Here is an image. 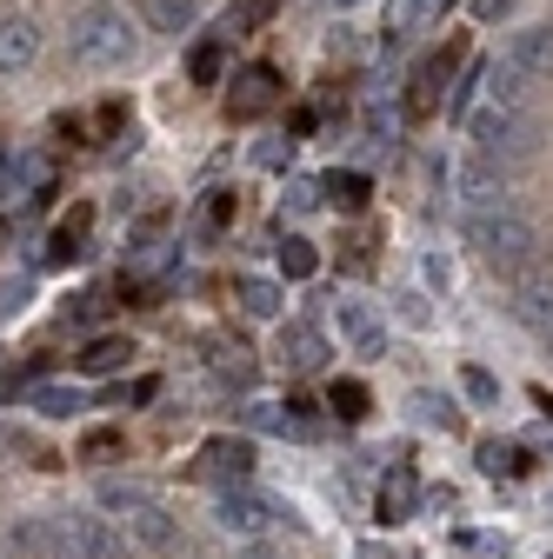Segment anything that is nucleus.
<instances>
[{
    "mask_svg": "<svg viewBox=\"0 0 553 559\" xmlns=\"http://www.w3.org/2000/svg\"><path fill=\"white\" fill-rule=\"evenodd\" d=\"M546 559H553V552H546Z\"/></svg>",
    "mask_w": 553,
    "mask_h": 559,
    "instance_id": "obj_46",
    "label": "nucleus"
},
{
    "mask_svg": "<svg viewBox=\"0 0 553 559\" xmlns=\"http://www.w3.org/2000/svg\"><path fill=\"white\" fill-rule=\"evenodd\" d=\"M320 193H327V206H340V214H361L374 187H367V174H340V167H333V174L320 180Z\"/></svg>",
    "mask_w": 553,
    "mask_h": 559,
    "instance_id": "obj_22",
    "label": "nucleus"
},
{
    "mask_svg": "<svg viewBox=\"0 0 553 559\" xmlns=\"http://www.w3.org/2000/svg\"><path fill=\"white\" fill-rule=\"evenodd\" d=\"M294 154V140H267V147H260V167H281Z\"/></svg>",
    "mask_w": 553,
    "mask_h": 559,
    "instance_id": "obj_38",
    "label": "nucleus"
},
{
    "mask_svg": "<svg viewBox=\"0 0 553 559\" xmlns=\"http://www.w3.org/2000/svg\"><path fill=\"white\" fill-rule=\"evenodd\" d=\"M133 8H141L148 27H161V34H187L200 21V0H133Z\"/></svg>",
    "mask_w": 553,
    "mask_h": 559,
    "instance_id": "obj_20",
    "label": "nucleus"
},
{
    "mask_svg": "<svg viewBox=\"0 0 553 559\" xmlns=\"http://www.w3.org/2000/svg\"><path fill=\"white\" fill-rule=\"evenodd\" d=\"M127 539L141 546V552H174L180 526H174V513H161L154 500H141V507H127Z\"/></svg>",
    "mask_w": 553,
    "mask_h": 559,
    "instance_id": "obj_8",
    "label": "nucleus"
},
{
    "mask_svg": "<svg viewBox=\"0 0 553 559\" xmlns=\"http://www.w3.org/2000/svg\"><path fill=\"white\" fill-rule=\"evenodd\" d=\"M333 8H354V0H333Z\"/></svg>",
    "mask_w": 553,
    "mask_h": 559,
    "instance_id": "obj_45",
    "label": "nucleus"
},
{
    "mask_svg": "<svg viewBox=\"0 0 553 559\" xmlns=\"http://www.w3.org/2000/svg\"><path fill=\"white\" fill-rule=\"evenodd\" d=\"M8 546H14V559H60V526L54 520H21L8 533Z\"/></svg>",
    "mask_w": 553,
    "mask_h": 559,
    "instance_id": "obj_17",
    "label": "nucleus"
},
{
    "mask_svg": "<svg viewBox=\"0 0 553 559\" xmlns=\"http://www.w3.org/2000/svg\"><path fill=\"white\" fill-rule=\"evenodd\" d=\"M101 500L127 513V507H141V500H154V493H148V486H133V479H107V486H101Z\"/></svg>",
    "mask_w": 553,
    "mask_h": 559,
    "instance_id": "obj_31",
    "label": "nucleus"
},
{
    "mask_svg": "<svg viewBox=\"0 0 553 559\" xmlns=\"http://www.w3.org/2000/svg\"><path fill=\"white\" fill-rule=\"evenodd\" d=\"M120 447H127V440H120L114 427H101V433L81 440V460H120Z\"/></svg>",
    "mask_w": 553,
    "mask_h": 559,
    "instance_id": "obj_33",
    "label": "nucleus"
},
{
    "mask_svg": "<svg viewBox=\"0 0 553 559\" xmlns=\"http://www.w3.org/2000/svg\"><path fill=\"white\" fill-rule=\"evenodd\" d=\"M413 507H421V473H413V466H393V473L380 479L374 520H380V526H400V520H413Z\"/></svg>",
    "mask_w": 553,
    "mask_h": 559,
    "instance_id": "obj_9",
    "label": "nucleus"
},
{
    "mask_svg": "<svg viewBox=\"0 0 553 559\" xmlns=\"http://www.w3.org/2000/svg\"><path fill=\"white\" fill-rule=\"evenodd\" d=\"M333 413L340 419H361L367 413V386L361 380H333Z\"/></svg>",
    "mask_w": 553,
    "mask_h": 559,
    "instance_id": "obj_30",
    "label": "nucleus"
},
{
    "mask_svg": "<svg viewBox=\"0 0 553 559\" xmlns=\"http://www.w3.org/2000/svg\"><path fill=\"white\" fill-rule=\"evenodd\" d=\"M193 473L214 479V486H240V479L254 473V447H247V440H207L200 460H193Z\"/></svg>",
    "mask_w": 553,
    "mask_h": 559,
    "instance_id": "obj_7",
    "label": "nucleus"
},
{
    "mask_svg": "<svg viewBox=\"0 0 553 559\" xmlns=\"http://www.w3.org/2000/svg\"><path fill=\"white\" fill-rule=\"evenodd\" d=\"M333 320H340V333H348L354 354H380L387 346V326H380V313L367 300H333Z\"/></svg>",
    "mask_w": 553,
    "mask_h": 559,
    "instance_id": "obj_10",
    "label": "nucleus"
},
{
    "mask_svg": "<svg viewBox=\"0 0 553 559\" xmlns=\"http://www.w3.org/2000/svg\"><path fill=\"white\" fill-rule=\"evenodd\" d=\"M221 380H234V386H247V380H254V360L240 354V346H234V354H221Z\"/></svg>",
    "mask_w": 553,
    "mask_h": 559,
    "instance_id": "obj_34",
    "label": "nucleus"
},
{
    "mask_svg": "<svg viewBox=\"0 0 553 559\" xmlns=\"http://www.w3.org/2000/svg\"><path fill=\"white\" fill-rule=\"evenodd\" d=\"M240 419L254 433H307V413H281V406H267V400H247Z\"/></svg>",
    "mask_w": 553,
    "mask_h": 559,
    "instance_id": "obj_23",
    "label": "nucleus"
},
{
    "mask_svg": "<svg viewBox=\"0 0 553 559\" xmlns=\"http://www.w3.org/2000/svg\"><path fill=\"white\" fill-rule=\"evenodd\" d=\"M314 266H320V253H314L301 234H287V240H281V273H287V280H307Z\"/></svg>",
    "mask_w": 553,
    "mask_h": 559,
    "instance_id": "obj_27",
    "label": "nucleus"
},
{
    "mask_svg": "<svg viewBox=\"0 0 553 559\" xmlns=\"http://www.w3.org/2000/svg\"><path fill=\"white\" fill-rule=\"evenodd\" d=\"M527 87H533V74L507 53V60H487V94H494V107H527Z\"/></svg>",
    "mask_w": 553,
    "mask_h": 559,
    "instance_id": "obj_16",
    "label": "nucleus"
},
{
    "mask_svg": "<svg viewBox=\"0 0 553 559\" xmlns=\"http://www.w3.org/2000/svg\"><path fill=\"white\" fill-rule=\"evenodd\" d=\"M60 559H127V539L101 513H60Z\"/></svg>",
    "mask_w": 553,
    "mask_h": 559,
    "instance_id": "obj_5",
    "label": "nucleus"
},
{
    "mask_svg": "<svg viewBox=\"0 0 553 559\" xmlns=\"http://www.w3.org/2000/svg\"><path fill=\"white\" fill-rule=\"evenodd\" d=\"M234 206H240L234 193H214V206H207V234H221V227L234 221Z\"/></svg>",
    "mask_w": 553,
    "mask_h": 559,
    "instance_id": "obj_35",
    "label": "nucleus"
},
{
    "mask_svg": "<svg viewBox=\"0 0 553 559\" xmlns=\"http://www.w3.org/2000/svg\"><path fill=\"white\" fill-rule=\"evenodd\" d=\"M273 354H281V367H294V373H314V367L327 360V340H320L307 320H287L281 340H273Z\"/></svg>",
    "mask_w": 553,
    "mask_h": 559,
    "instance_id": "obj_11",
    "label": "nucleus"
},
{
    "mask_svg": "<svg viewBox=\"0 0 553 559\" xmlns=\"http://www.w3.org/2000/svg\"><path fill=\"white\" fill-rule=\"evenodd\" d=\"M234 300H240L254 320H273V313H281V287H273V280H260V273H247V280H240Z\"/></svg>",
    "mask_w": 553,
    "mask_h": 559,
    "instance_id": "obj_24",
    "label": "nucleus"
},
{
    "mask_svg": "<svg viewBox=\"0 0 553 559\" xmlns=\"http://www.w3.org/2000/svg\"><path fill=\"white\" fill-rule=\"evenodd\" d=\"M8 240H14V227H8V221H0V253H8Z\"/></svg>",
    "mask_w": 553,
    "mask_h": 559,
    "instance_id": "obj_43",
    "label": "nucleus"
},
{
    "mask_svg": "<svg viewBox=\"0 0 553 559\" xmlns=\"http://www.w3.org/2000/svg\"><path fill=\"white\" fill-rule=\"evenodd\" d=\"M14 307H27V280H14V287L0 294V313H14Z\"/></svg>",
    "mask_w": 553,
    "mask_h": 559,
    "instance_id": "obj_39",
    "label": "nucleus"
},
{
    "mask_svg": "<svg viewBox=\"0 0 553 559\" xmlns=\"http://www.w3.org/2000/svg\"><path fill=\"white\" fill-rule=\"evenodd\" d=\"M454 193H460V214H473V206L501 200V174H494V160H487V154H480V160H460V167H454Z\"/></svg>",
    "mask_w": 553,
    "mask_h": 559,
    "instance_id": "obj_14",
    "label": "nucleus"
},
{
    "mask_svg": "<svg viewBox=\"0 0 553 559\" xmlns=\"http://www.w3.org/2000/svg\"><path fill=\"white\" fill-rule=\"evenodd\" d=\"M133 21L114 8V0H94V8L74 14V34H67V53H74L81 74H120V67L133 60Z\"/></svg>",
    "mask_w": 553,
    "mask_h": 559,
    "instance_id": "obj_1",
    "label": "nucleus"
},
{
    "mask_svg": "<svg viewBox=\"0 0 553 559\" xmlns=\"http://www.w3.org/2000/svg\"><path fill=\"white\" fill-rule=\"evenodd\" d=\"M473 8H480V14H487V21H494V14H501V0H473Z\"/></svg>",
    "mask_w": 553,
    "mask_h": 559,
    "instance_id": "obj_42",
    "label": "nucleus"
},
{
    "mask_svg": "<svg viewBox=\"0 0 553 559\" xmlns=\"http://www.w3.org/2000/svg\"><path fill=\"white\" fill-rule=\"evenodd\" d=\"M40 53V27L27 14H8L0 21V74H21V67H34Z\"/></svg>",
    "mask_w": 553,
    "mask_h": 559,
    "instance_id": "obj_13",
    "label": "nucleus"
},
{
    "mask_svg": "<svg viewBox=\"0 0 553 559\" xmlns=\"http://www.w3.org/2000/svg\"><path fill=\"white\" fill-rule=\"evenodd\" d=\"M413 406H421V419H427V427H454V406H440L434 393H421Z\"/></svg>",
    "mask_w": 553,
    "mask_h": 559,
    "instance_id": "obj_36",
    "label": "nucleus"
},
{
    "mask_svg": "<svg viewBox=\"0 0 553 559\" xmlns=\"http://www.w3.org/2000/svg\"><path fill=\"white\" fill-rule=\"evenodd\" d=\"M273 8H281V0H247V8H240V21H267Z\"/></svg>",
    "mask_w": 553,
    "mask_h": 559,
    "instance_id": "obj_40",
    "label": "nucleus"
},
{
    "mask_svg": "<svg viewBox=\"0 0 553 559\" xmlns=\"http://www.w3.org/2000/svg\"><path fill=\"white\" fill-rule=\"evenodd\" d=\"M514 320L546 333V320H553V287H546V280H520V287H514Z\"/></svg>",
    "mask_w": 553,
    "mask_h": 559,
    "instance_id": "obj_21",
    "label": "nucleus"
},
{
    "mask_svg": "<svg viewBox=\"0 0 553 559\" xmlns=\"http://www.w3.org/2000/svg\"><path fill=\"white\" fill-rule=\"evenodd\" d=\"M533 140H540V133H533L527 107H494V100H487V107L473 114V147L487 154L494 167H514V160H527V154H533Z\"/></svg>",
    "mask_w": 553,
    "mask_h": 559,
    "instance_id": "obj_3",
    "label": "nucleus"
},
{
    "mask_svg": "<svg viewBox=\"0 0 553 559\" xmlns=\"http://www.w3.org/2000/svg\"><path fill=\"white\" fill-rule=\"evenodd\" d=\"M460 386H467V400H480V406L501 400V380H494L487 367H460Z\"/></svg>",
    "mask_w": 553,
    "mask_h": 559,
    "instance_id": "obj_29",
    "label": "nucleus"
},
{
    "mask_svg": "<svg viewBox=\"0 0 553 559\" xmlns=\"http://www.w3.org/2000/svg\"><path fill=\"white\" fill-rule=\"evenodd\" d=\"M440 8H447V0H393V8H387V53H400L421 27H434Z\"/></svg>",
    "mask_w": 553,
    "mask_h": 559,
    "instance_id": "obj_12",
    "label": "nucleus"
},
{
    "mask_svg": "<svg viewBox=\"0 0 553 559\" xmlns=\"http://www.w3.org/2000/svg\"><path fill=\"white\" fill-rule=\"evenodd\" d=\"M227 34H234V27H227ZM227 34H214V40H200V47H193L187 74H193L200 87H214V81H221V67H227Z\"/></svg>",
    "mask_w": 553,
    "mask_h": 559,
    "instance_id": "obj_25",
    "label": "nucleus"
},
{
    "mask_svg": "<svg viewBox=\"0 0 553 559\" xmlns=\"http://www.w3.org/2000/svg\"><path fill=\"white\" fill-rule=\"evenodd\" d=\"M133 360V340H120V333H101L94 346H87V354H81V373L87 380H107V373H120Z\"/></svg>",
    "mask_w": 553,
    "mask_h": 559,
    "instance_id": "obj_18",
    "label": "nucleus"
},
{
    "mask_svg": "<svg viewBox=\"0 0 553 559\" xmlns=\"http://www.w3.org/2000/svg\"><path fill=\"white\" fill-rule=\"evenodd\" d=\"M101 307H107L101 294H81V300H67V313H74V320H101Z\"/></svg>",
    "mask_w": 553,
    "mask_h": 559,
    "instance_id": "obj_37",
    "label": "nucleus"
},
{
    "mask_svg": "<svg viewBox=\"0 0 553 559\" xmlns=\"http://www.w3.org/2000/svg\"><path fill=\"white\" fill-rule=\"evenodd\" d=\"M467 240L487 253V266H501V273H520L533 260V227H527V214L507 193L487 200V206H473V214H467Z\"/></svg>",
    "mask_w": 553,
    "mask_h": 559,
    "instance_id": "obj_2",
    "label": "nucleus"
},
{
    "mask_svg": "<svg viewBox=\"0 0 553 559\" xmlns=\"http://www.w3.org/2000/svg\"><path fill=\"white\" fill-rule=\"evenodd\" d=\"M214 520H221L227 533H260V526L273 520V507H267L260 493H247V486H227L221 507H214Z\"/></svg>",
    "mask_w": 553,
    "mask_h": 559,
    "instance_id": "obj_15",
    "label": "nucleus"
},
{
    "mask_svg": "<svg viewBox=\"0 0 553 559\" xmlns=\"http://www.w3.org/2000/svg\"><path fill=\"white\" fill-rule=\"evenodd\" d=\"M507 53H514V60L527 67L533 81H553V27H527V34H520V40H514Z\"/></svg>",
    "mask_w": 553,
    "mask_h": 559,
    "instance_id": "obj_19",
    "label": "nucleus"
},
{
    "mask_svg": "<svg viewBox=\"0 0 553 559\" xmlns=\"http://www.w3.org/2000/svg\"><path fill=\"white\" fill-rule=\"evenodd\" d=\"M34 406H40L47 419H74V413L87 406V393H81V386H40V393H34Z\"/></svg>",
    "mask_w": 553,
    "mask_h": 559,
    "instance_id": "obj_26",
    "label": "nucleus"
},
{
    "mask_svg": "<svg viewBox=\"0 0 553 559\" xmlns=\"http://www.w3.org/2000/svg\"><path fill=\"white\" fill-rule=\"evenodd\" d=\"M546 346H553V320H546Z\"/></svg>",
    "mask_w": 553,
    "mask_h": 559,
    "instance_id": "obj_44",
    "label": "nucleus"
},
{
    "mask_svg": "<svg viewBox=\"0 0 553 559\" xmlns=\"http://www.w3.org/2000/svg\"><path fill=\"white\" fill-rule=\"evenodd\" d=\"M320 200H327V193H320V180H287V200H281V206H287V214H314Z\"/></svg>",
    "mask_w": 553,
    "mask_h": 559,
    "instance_id": "obj_32",
    "label": "nucleus"
},
{
    "mask_svg": "<svg viewBox=\"0 0 553 559\" xmlns=\"http://www.w3.org/2000/svg\"><path fill=\"white\" fill-rule=\"evenodd\" d=\"M480 466H487V473H520V466H527V453H520V447H507V440H480Z\"/></svg>",
    "mask_w": 553,
    "mask_h": 559,
    "instance_id": "obj_28",
    "label": "nucleus"
},
{
    "mask_svg": "<svg viewBox=\"0 0 553 559\" xmlns=\"http://www.w3.org/2000/svg\"><path fill=\"white\" fill-rule=\"evenodd\" d=\"M8 180H14V154H8V147H0V187H8Z\"/></svg>",
    "mask_w": 553,
    "mask_h": 559,
    "instance_id": "obj_41",
    "label": "nucleus"
},
{
    "mask_svg": "<svg viewBox=\"0 0 553 559\" xmlns=\"http://www.w3.org/2000/svg\"><path fill=\"white\" fill-rule=\"evenodd\" d=\"M454 67H460V40H447L440 53H427L421 67H413V81H407V120H434V114H440Z\"/></svg>",
    "mask_w": 553,
    "mask_h": 559,
    "instance_id": "obj_4",
    "label": "nucleus"
},
{
    "mask_svg": "<svg viewBox=\"0 0 553 559\" xmlns=\"http://www.w3.org/2000/svg\"><path fill=\"white\" fill-rule=\"evenodd\" d=\"M273 100H281V74H273V67H247L227 87V120H260Z\"/></svg>",
    "mask_w": 553,
    "mask_h": 559,
    "instance_id": "obj_6",
    "label": "nucleus"
}]
</instances>
